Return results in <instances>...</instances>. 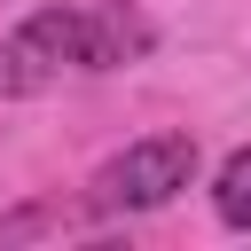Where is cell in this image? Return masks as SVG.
<instances>
[{
  "label": "cell",
  "mask_w": 251,
  "mask_h": 251,
  "mask_svg": "<svg viewBox=\"0 0 251 251\" xmlns=\"http://www.w3.org/2000/svg\"><path fill=\"white\" fill-rule=\"evenodd\" d=\"M149 55V24L133 8H78V0H55V8H31L8 39H0V94H47L63 86L71 71H118Z\"/></svg>",
  "instance_id": "1"
},
{
  "label": "cell",
  "mask_w": 251,
  "mask_h": 251,
  "mask_svg": "<svg viewBox=\"0 0 251 251\" xmlns=\"http://www.w3.org/2000/svg\"><path fill=\"white\" fill-rule=\"evenodd\" d=\"M188 180H196V133H141L94 165L86 212L94 220H141V212H165Z\"/></svg>",
  "instance_id": "2"
},
{
  "label": "cell",
  "mask_w": 251,
  "mask_h": 251,
  "mask_svg": "<svg viewBox=\"0 0 251 251\" xmlns=\"http://www.w3.org/2000/svg\"><path fill=\"white\" fill-rule=\"evenodd\" d=\"M212 212L227 235H251V149H227L212 173Z\"/></svg>",
  "instance_id": "3"
}]
</instances>
